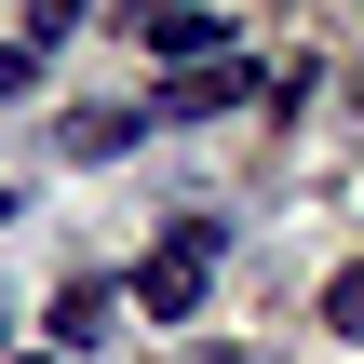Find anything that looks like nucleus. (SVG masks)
<instances>
[{
    "label": "nucleus",
    "mask_w": 364,
    "mask_h": 364,
    "mask_svg": "<svg viewBox=\"0 0 364 364\" xmlns=\"http://www.w3.org/2000/svg\"><path fill=\"white\" fill-rule=\"evenodd\" d=\"M216 243H230L216 216H176V230L149 243V270H135V311H149V324H189V297H203V270H216Z\"/></svg>",
    "instance_id": "obj_1"
},
{
    "label": "nucleus",
    "mask_w": 364,
    "mask_h": 364,
    "mask_svg": "<svg viewBox=\"0 0 364 364\" xmlns=\"http://www.w3.org/2000/svg\"><path fill=\"white\" fill-rule=\"evenodd\" d=\"M0 95H27V54H0Z\"/></svg>",
    "instance_id": "obj_7"
},
{
    "label": "nucleus",
    "mask_w": 364,
    "mask_h": 364,
    "mask_svg": "<svg viewBox=\"0 0 364 364\" xmlns=\"http://www.w3.org/2000/svg\"><path fill=\"white\" fill-rule=\"evenodd\" d=\"M41 364H54V351H41Z\"/></svg>",
    "instance_id": "obj_9"
},
{
    "label": "nucleus",
    "mask_w": 364,
    "mask_h": 364,
    "mask_svg": "<svg viewBox=\"0 0 364 364\" xmlns=\"http://www.w3.org/2000/svg\"><path fill=\"white\" fill-rule=\"evenodd\" d=\"M189 364H243V351H189Z\"/></svg>",
    "instance_id": "obj_8"
},
{
    "label": "nucleus",
    "mask_w": 364,
    "mask_h": 364,
    "mask_svg": "<svg viewBox=\"0 0 364 364\" xmlns=\"http://www.w3.org/2000/svg\"><path fill=\"white\" fill-rule=\"evenodd\" d=\"M135 41L189 81V68H230V14H203V0H176V14H135Z\"/></svg>",
    "instance_id": "obj_2"
},
{
    "label": "nucleus",
    "mask_w": 364,
    "mask_h": 364,
    "mask_svg": "<svg viewBox=\"0 0 364 364\" xmlns=\"http://www.w3.org/2000/svg\"><path fill=\"white\" fill-rule=\"evenodd\" d=\"M108 311H122V284H68V297H54V351H95Z\"/></svg>",
    "instance_id": "obj_5"
},
{
    "label": "nucleus",
    "mask_w": 364,
    "mask_h": 364,
    "mask_svg": "<svg viewBox=\"0 0 364 364\" xmlns=\"http://www.w3.org/2000/svg\"><path fill=\"white\" fill-rule=\"evenodd\" d=\"M135 135H149V108H81L68 122V162H122Z\"/></svg>",
    "instance_id": "obj_4"
},
{
    "label": "nucleus",
    "mask_w": 364,
    "mask_h": 364,
    "mask_svg": "<svg viewBox=\"0 0 364 364\" xmlns=\"http://www.w3.org/2000/svg\"><path fill=\"white\" fill-rule=\"evenodd\" d=\"M257 95V68L230 54V68H189V81H162V122H216V108H243Z\"/></svg>",
    "instance_id": "obj_3"
},
{
    "label": "nucleus",
    "mask_w": 364,
    "mask_h": 364,
    "mask_svg": "<svg viewBox=\"0 0 364 364\" xmlns=\"http://www.w3.org/2000/svg\"><path fill=\"white\" fill-rule=\"evenodd\" d=\"M324 324H338V338H364V257L338 270V284H324Z\"/></svg>",
    "instance_id": "obj_6"
}]
</instances>
